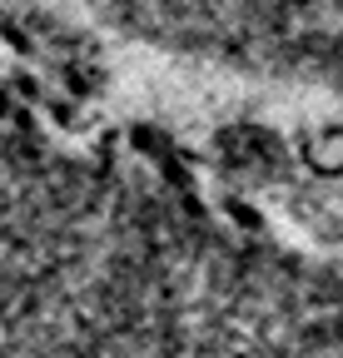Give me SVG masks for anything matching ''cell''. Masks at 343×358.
Here are the masks:
<instances>
[{
	"mask_svg": "<svg viewBox=\"0 0 343 358\" xmlns=\"http://www.w3.org/2000/svg\"><path fill=\"white\" fill-rule=\"evenodd\" d=\"M0 358H194L180 264L145 185L6 85Z\"/></svg>",
	"mask_w": 343,
	"mask_h": 358,
	"instance_id": "1",
	"label": "cell"
}]
</instances>
